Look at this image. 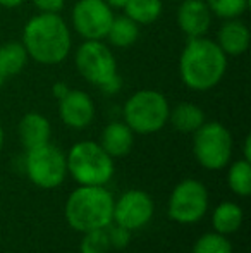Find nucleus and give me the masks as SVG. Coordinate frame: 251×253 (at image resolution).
I'll use <instances>...</instances> for the list:
<instances>
[{
	"label": "nucleus",
	"mask_w": 251,
	"mask_h": 253,
	"mask_svg": "<svg viewBox=\"0 0 251 253\" xmlns=\"http://www.w3.org/2000/svg\"><path fill=\"white\" fill-rule=\"evenodd\" d=\"M153 217V200L141 190H129L114 202V222L133 231L144 227Z\"/></svg>",
	"instance_id": "11"
},
{
	"label": "nucleus",
	"mask_w": 251,
	"mask_h": 253,
	"mask_svg": "<svg viewBox=\"0 0 251 253\" xmlns=\"http://www.w3.org/2000/svg\"><path fill=\"white\" fill-rule=\"evenodd\" d=\"M212 10L205 0H181L178 7V26L188 38L207 37L212 26Z\"/></svg>",
	"instance_id": "13"
},
{
	"label": "nucleus",
	"mask_w": 251,
	"mask_h": 253,
	"mask_svg": "<svg viewBox=\"0 0 251 253\" xmlns=\"http://www.w3.org/2000/svg\"><path fill=\"white\" fill-rule=\"evenodd\" d=\"M21 43L24 45L31 60L43 66H57L69 57L72 35L62 16L38 12L24 24Z\"/></svg>",
	"instance_id": "1"
},
{
	"label": "nucleus",
	"mask_w": 251,
	"mask_h": 253,
	"mask_svg": "<svg viewBox=\"0 0 251 253\" xmlns=\"http://www.w3.org/2000/svg\"><path fill=\"white\" fill-rule=\"evenodd\" d=\"M212 224L215 233H220L224 236L236 233L243 224V209L232 202L218 203L212 213Z\"/></svg>",
	"instance_id": "19"
},
{
	"label": "nucleus",
	"mask_w": 251,
	"mask_h": 253,
	"mask_svg": "<svg viewBox=\"0 0 251 253\" xmlns=\"http://www.w3.org/2000/svg\"><path fill=\"white\" fill-rule=\"evenodd\" d=\"M250 28L239 17H234V19H224L217 31L215 42L227 57H239L250 48Z\"/></svg>",
	"instance_id": "14"
},
{
	"label": "nucleus",
	"mask_w": 251,
	"mask_h": 253,
	"mask_svg": "<svg viewBox=\"0 0 251 253\" xmlns=\"http://www.w3.org/2000/svg\"><path fill=\"white\" fill-rule=\"evenodd\" d=\"M208 210V191L196 179H184L172 190L169 198V217L179 224H194Z\"/></svg>",
	"instance_id": "9"
},
{
	"label": "nucleus",
	"mask_w": 251,
	"mask_h": 253,
	"mask_svg": "<svg viewBox=\"0 0 251 253\" xmlns=\"http://www.w3.org/2000/svg\"><path fill=\"white\" fill-rule=\"evenodd\" d=\"M191 253H232V245L224 234L207 233L198 238Z\"/></svg>",
	"instance_id": "24"
},
{
	"label": "nucleus",
	"mask_w": 251,
	"mask_h": 253,
	"mask_svg": "<svg viewBox=\"0 0 251 253\" xmlns=\"http://www.w3.org/2000/svg\"><path fill=\"white\" fill-rule=\"evenodd\" d=\"M26 0H0V5L5 7V9H16V7L23 5Z\"/></svg>",
	"instance_id": "30"
},
{
	"label": "nucleus",
	"mask_w": 251,
	"mask_h": 253,
	"mask_svg": "<svg viewBox=\"0 0 251 253\" xmlns=\"http://www.w3.org/2000/svg\"><path fill=\"white\" fill-rule=\"evenodd\" d=\"M28 52L21 42H7L0 47V73L9 80V78L19 74L26 67Z\"/></svg>",
	"instance_id": "20"
},
{
	"label": "nucleus",
	"mask_w": 251,
	"mask_h": 253,
	"mask_svg": "<svg viewBox=\"0 0 251 253\" xmlns=\"http://www.w3.org/2000/svg\"><path fill=\"white\" fill-rule=\"evenodd\" d=\"M2 147H3V129L0 126V150H2Z\"/></svg>",
	"instance_id": "33"
},
{
	"label": "nucleus",
	"mask_w": 251,
	"mask_h": 253,
	"mask_svg": "<svg viewBox=\"0 0 251 253\" xmlns=\"http://www.w3.org/2000/svg\"><path fill=\"white\" fill-rule=\"evenodd\" d=\"M227 183L232 193L239 197H248L251 193V162L245 159L236 160L229 169Z\"/></svg>",
	"instance_id": "22"
},
{
	"label": "nucleus",
	"mask_w": 251,
	"mask_h": 253,
	"mask_svg": "<svg viewBox=\"0 0 251 253\" xmlns=\"http://www.w3.org/2000/svg\"><path fill=\"white\" fill-rule=\"evenodd\" d=\"M66 219L77 233L105 229L114 222V197L104 186H83L69 195Z\"/></svg>",
	"instance_id": "3"
},
{
	"label": "nucleus",
	"mask_w": 251,
	"mask_h": 253,
	"mask_svg": "<svg viewBox=\"0 0 251 253\" xmlns=\"http://www.w3.org/2000/svg\"><path fill=\"white\" fill-rule=\"evenodd\" d=\"M212 14L220 19L241 17L248 10L250 0H205Z\"/></svg>",
	"instance_id": "23"
},
{
	"label": "nucleus",
	"mask_w": 251,
	"mask_h": 253,
	"mask_svg": "<svg viewBox=\"0 0 251 253\" xmlns=\"http://www.w3.org/2000/svg\"><path fill=\"white\" fill-rule=\"evenodd\" d=\"M71 88L67 86V83H64V81H57V83H54V86H52V95H54L57 100H61L67 95V91H69Z\"/></svg>",
	"instance_id": "29"
},
{
	"label": "nucleus",
	"mask_w": 251,
	"mask_h": 253,
	"mask_svg": "<svg viewBox=\"0 0 251 253\" xmlns=\"http://www.w3.org/2000/svg\"><path fill=\"white\" fill-rule=\"evenodd\" d=\"M59 116L67 127L84 129L95 119V103L86 91L69 90L59 100Z\"/></svg>",
	"instance_id": "12"
},
{
	"label": "nucleus",
	"mask_w": 251,
	"mask_h": 253,
	"mask_svg": "<svg viewBox=\"0 0 251 253\" xmlns=\"http://www.w3.org/2000/svg\"><path fill=\"white\" fill-rule=\"evenodd\" d=\"M134 143V133L131 127L127 126L124 121H115L105 126L104 133H102L100 145L112 159L117 157H124L131 152Z\"/></svg>",
	"instance_id": "16"
},
{
	"label": "nucleus",
	"mask_w": 251,
	"mask_h": 253,
	"mask_svg": "<svg viewBox=\"0 0 251 253\" xmlns=\"http://www.w3.org/2000/svg\"><path fill=\"white\" fill-rule=\"evenodd\" d=\"M169 100L157 90H140L124 103L122 116L133 133L153 134L169 123Z\"/></svg>",
	"instance_id": "5"
},
{
	"label": "nucleus",
	"mask_w": 251,
	"mask_h": 253,
	"mask_svg": "<svg viewBox=\"0 0 251 253\" xmlns=\"http://www.w3.org/2000/svg\"><path fill=\"white\" fill-rule=\"evenodd\" d=\"M108 250H110V243H108L105 229L83 233V240H81L79 245L81 253H108Z\"/></svg>",
	"instance_id": "25"
},
{
	"label": "nucleus",
	"mask_w": 251,
	"mask_h": 253,
	"mask_svg": "<svg viewBox=\"0 0 251 253\" xmlns=\"http://www.w3.org/2000/svg\"><path fill=\"white\" fill-rule=\"evenodd\" d=\"M243 152H245V160H248V162H251V136H246V138H245Z\"/></svg>",
	"instance_id": "31"
},
{
	"label": "nucleus",
	"mask_w": 251,
	"mask_h": 253,
	"mask_svg": "<svg viewBox=\"0 0 251 253\" xmlns=\"http://www.w3.org/2000/svg\"><path fill=\"white\" fill-rule=\"evenodd\" d=\"M193 138V152L200 166L208 170L224 169L232 157V136L224 124L205 121Z\"/></svg>",
	"instance_id": "6"
},
{
	"label": "nucleus",
	"mask_w": 251,
	"mask_h": 253,
	"mask_svg": "<svg viewBox=\"0 0 251 253\" xmlns=\"http://www.w3.org/2000/svg\"><path fill=\"white\" fill-rule=\"evenodd\" d=\"M138 38H140V24L122 14V16H114L105 40H108L110 47L129 48L136 43Z\"/></svg>",
	"instance_id": "18"
},
{
	"label": "nucleus",
	"mask_w": 251,
	"mask_h": 253,
	"mask_svg": "<svg viewBox=\"0 0 251 253\" xmlns=\"http://www.w3.org/2000/svg\"><path fill=\"white\" fill-rule=\"evenodd\" d=\"M169 121L179 133H194L205 123V112L201 107L191 102H182L171 109Z\"/></svg>",
	"instance_id": "17"
},
{
	"label": "nucleus",
	"mask_w": 251,
	"mask_h": 253,
	"mask_svg": "<svg viewBox=\"0 0 251 253\" xmlns=\"http://www.w3.org/2000/svg\"><path fill=\"white\" fill-rule=\"evenodd\" d=\"M227 71V55L215 40L188 38L179 57V76L193 91H208L222 81Z\"/></svg>",
	"instance_id": "2"
},
{
	"label": "nucleus",
	"mask_w": 251,
	"mask_h": 253,
	"mask_svg": "<svg viewBox=\"0 0 251 253\" xmlns=\"http://www.w3.org/2000/svg\"><path fill=\"white\" fill-rule=\"evenodd\" d=\"M74 64L77 73L98 88L119 74L114 52L104 40H84L74 53Z\"/></svg>",
	"instance_id": "7"
},
{
	"label": "nucleus",
	"mask_w": 251,
	"mask_h": 253,
	"mask_svg": "<svg viewBox=\"0 0 251 253\" xmlns=\"http://www.w3.org/2000/svg\"><path fill=\"white\" fill-rule=\"evenodd\" d=\"M122 10L134 23H138L140 26H146L162 16L164 2L162 0H127Z\"/></svg>",
	"instance_id": "21"
},
{
	"label": "nucleus",
	"mask_w": 251,
	"mask_h": 253,
	"mask_svg": "<svg viewBox=\"0 0 251 253\" xmlns=\"http://www.w3.org/2000/svg\"><path fill=\"white\" fill-rule=\"evenodd\" d=\"M21 143L26 150L35 147H41L45 143H50L52 126L45 116L40 112H28L23 116L17 126Z\"/></svg>",
	"instance_id": "15"
},
{
	"label": "nucleus",
	"mask_w": 251,
	"mask_h": 253,
	"mask_svg": "<svg viewBox=\"0 0 251 253\" xmlns=\"http://www.w3.org/2000/svg\"><path fill=\"white\" fill-rule=\"evenodd\" d=\"M67 172L83 186H105L114 176V159L97 141H79L66 157Z\"/></svg>",
	"instance_id": "4"
},
{
	"label": "nucleus",
	"mask_w": 251,
	"mask_h": 253,
	"mask_svg": "<svg viewBox=\"0 0 251 253\" xmlns=\"http://www.w3.org/2000/svg\"><path fill=\"white\" fill-rule=\"evenodd\" d=\"M100 90L104 91L105 95H115V93H119V91L122 90V78L117 74V76H114L110 81H107L105 84H102Z\"/></svg>",
	"instance_id": "28"
},
{
	"label": "nucleus",
	"mask_w": 251,
	"mask_h": 253,
	"mask_svg": "<svg viewBox=\"0 0 251 253\" xmlns=\"http://www.w3.org/2000/svg\"><path fill=\"white\" fill-rule=\"evenodd\" d=\"M31 2L38 9V12L50 14H61V10L66 5V0H31Z\"/></svg>",
	"instance_id": "27"
},
{
	"label": "nucleus",
	"mask_w": 251,
	"mask_h": 253,
	"mask_svg": "<svg viewBox=\"0 0 251 253\" xmlns=\"http://www.w3.org/2000/svg\"><path fill=\"white\" fill-rule=\"evenodd\" d=\"M172 2H181V0H172Z\"/></svg>",
	"instance_id": "35"
},
{
	"label": "nucleus",
	"mask_w": 251,
	"mask_h": 253,
	"mask_svg": "<svg viewBox=\"0 0 251 253\" xmlns=\"http://www.w3.org/2000/svg\"><path fill=\"white\" fill-rule=\"evenodd\" d=\"M24 167L31 183L45 190H52L62 184L67 174L66 155L50 143L26 150Z\"/></svg>",
	"instance_id": "8"
},
{
	"label": "nucleus",
	"mask_w": 251,
	"mask_h": 253,
	"mask_svg": "<svg viewBox=\"0 0 251 253\" xmlns=\"http://www.w3.org/2000/svg\"><path fill=\"white\" fill-rule=\"evenodd\" d=\"M72 28L83 40H105L114 10L105 0H77L71 12Z\"/></svg>",
	"instance_id": "10"
},
{
	"label": "nucleus",
	"mask_w": 251,
	"mask_h": 253,
	"mask_svg": "<svg viewBox=\"0 0 251 253\" xmlns=\"http://www.w3.org/2000/svg\"><path fill=\"white\" fill-rule=\"evenodd\" d=\"M107 238H108V243H110V248H117V250H122L129 245L131 241V231L126 229V227L119 226L115 222H110L107 227Z\"/></svg>",
	"instance_id": "26"
},
{
	"label": "nucleus",
	"mask_w": 251,
	"mask_h": 253,
	"mask_svg": "<svg viewBox=\"0 0 251 253\" xmlns=\"http://www.w3.org/2000/svg\"><path fill=\"white\" fill-rule=\"evenodd\" d=\"M5 81H7V78H5V76H3V74H2V73H0V88H2V86H3V84H5Z\"/></svg>",
	"instance_id": "34"
},
{
	"label": "nucleus",
	"mask_w": 251,
	"mask_h": 253,
	"mask_svg": "<svg viewBox=\"0 0 251 253\" xmlns=\"http://www.w3.org/2000/svg\"><path fill=\"white\" fill-rule=\"evenodd\" d=\"M126 2H127V0H105V3H107L112 10H114V9H124Z\"/></svg>",
	"instance_id": "32"
}]
</instances>
